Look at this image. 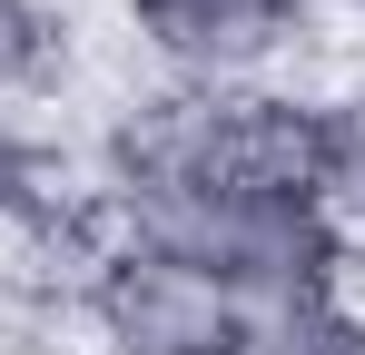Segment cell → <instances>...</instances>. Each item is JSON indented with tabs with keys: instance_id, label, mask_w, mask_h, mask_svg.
<instances>
[{
	"instance_id": "cell-1",
	"label": "cell",
	"mask_w": 365,
	"mask_h": 355,
	"mask_svg": "<svg viewBox=\"0 0 365 355\" xmlns=\"http://www.w3.org/2000/svg\"><path fill=\"white\" fill-rule=\"evenodd\" d=\"M119 237L178 247L187 267H207L247 316L346 287V237L326 217V197H306V187H197V197L119 217Z\"/></svg>"
},
{
	"instance_id": "cell-2",
	"label": "cell",
	"mask_w": 365,
	"mask_h": 355,
	"mask_svg": "<svg viewBox=\"0 0 365 355\" xmlns=\"http://www.w3.org/2000/svg\"><path fill=\"white\" fill-rule=\"evenodd\" d=\"M109 20L178 89H277L336 30V0H109Z\"/></svg>"
},
{
	"instance_id": "cell-3",
	"label": "cell",
	"mask_w": 365,
	"mask_h": 355,
	"mask_svg": "<svg viewBox=\"0 0 365 355\" xmlns=\"http://www.w3.org/2000/svg\"><path fill=\"white\" fill-rule=\"evenodd\" d=\"M247 306L207 267H187L178 247L109 237L79 277V336L89 355H227Z\"/></svg>"
},
{
	"instance_id": "cell-4",
	"label": "cell",
	"mask_w": 365,
	"mask_h": 355,
	"mask_svg": "<svg viewBox=\"0 0 365 355\" xmlns=\"http://www.w3.org/2000/svg\"><path fill=\"white\" fill-rule=\"evenodd\" d=\"M306 89H316V197L346 237V257H365V59Z\"/></svg>"
},
{
	"instance_id": "cell-5",
	"label": "cell",
	"mask_w": 365,
	"mask_h": 355,
	"mask_svg": "<svg viewBox=\"0 0 365 355\" xmlns=\"http://www.w3.org/2000/svg\"><path fill=\"white\" fill-rule=\"evenodd\" d=\"M79 0H0V109L60 99L69 50H79Z\"/></svg>"
},
{
	"instance_id": "cell-6",
	"label": "cell",
	"mask_w": 365,
	"mask_h": 355,
	"mask_svg": "<svg viewBox=\"0 0 365 355\" xmlns=\"http://www.w3.org/2000/svg\"><path fill=\"white\" fill-rule=\"evenodd\" d=\"M227 355H365V306L346 287L336 296H306V306H267L247 316Z\"/></svg>"
}]
</instances>
